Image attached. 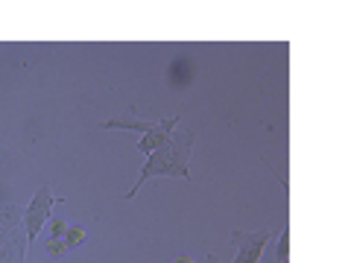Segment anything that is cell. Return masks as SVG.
Listing matches in <instances>:
<instances>
[{
    "instance_id": "6da1fadb",
    "label": "cell",
    "mask_w": 351,
    "mask_h": 263,
    "mask_svg": "<svg viewBox=\"0 0 351 263\" xmlns=\"http://www.w3.org/2000/svg\"><path fill=\"white\" fill-rule=\"evenodd\" d=\"M196 144V132L191 126H184L179 132H173L170 144L147 155V164L138 173V181L132 184V190L126 193V199H135L141 193V184L156 179V175H170V179H188L191 181V152Z\"/></svg>"
},
{
    "instance_id": "7a4b0ae2",
    "label": "cell",
    "mask_w": 351,
    "mask_h": 263,
    "mask_svg": "<svg viewBox=\"0 0 351 263\" xmlns=\"http://www.w3.org/2000/svg\"><path fill=\"white\" fill-rule=\"evenodd\" d=\"M62 199L53 196V190L44 184L38 188V193L32 196V202L24 208V216H21V225H24V234H27V246H32L38 240V234L44 231V225L50 223V211L53 205H59Z\"/></svg>"
},
{
    "instance_id": "3957f363",
    "label": "cell",
    "mask_w": 351,
    "mask_h": 263,
    "mask_svg": "<svg viewBox=\"0 0 351 263\" xmlns=\"http://www.w3.org/2000/svg\"><path fill=\"white\" fill-rule=\"evenodd\" d=\"M276 237V231H240L234 228L232 231V246L237 249V255L232 263H258L263 255H267L269 240Z\"/></svg>"
},
{
    "instance_id": "277c9868",
    "label": "cell",
    "mask_w": 351,
    "mask_h": 263,
    "mask_svg": "<svg viewBox=\"0 0 351 263\" xmlns=\"http://www.w3.org/2000/svg\"><path fill=\"white\" fill-rule=\"evenodd\" d=\"M179 123H182L179 114H173V117H167V120H141V117L135 114V108H129L123 117L106 120L103 129H132V132H141V135H152V132H164V135H173Z\"/></svg>"
},
{
    "instance_id": "5b68a950",
    "label": "cell",
    "mask_w": 351,
    "mask_h": 263,
    "mask_svg": "<svg viewBox=\"0 0 351 263\" xmlns=\"http://www.w3.org/2000/svg\"><path fill=\"white\" fill-rule=\"evenodd\" d=\"M29 255V246H27V234L21 231V225L12 228V234L6 237L3 249H0V263H24Z\"/></svg>"
},
{
    "instance_id": "8992f818",
    "label": "cell",
    "mask_w": 351,
    "mask_h": 263,
    "mask_svg": "<svg viewBox=\"0 0 351 263\" xmlns=\"http://www.w3.org/2000/svg\"><path fill=\"white\" fill-rule=\"evenodd\" d=\"M173 135H164V132H152V135H141L138 140V152H144V155H152V152H158L170 144Z\"/></svg>"
},
{
    "instance_id": "52a82bcc",
    "label": "cell",
    "mask_w": 351,
    "mask_h": 263,
    "mask_svg": "<svg viewBox=\"0 0 351 263\" xmlns=\"http://www.w3.org/2000/svg\"><path fill=\"white\" fill-rule=\"evenodd\" d=\"M62 240H64V246H68V251H71V249H80V246L85 243V240H88V231H85L82 225H71L68 231H64V237H62Z\"/></svg>"
},
{
    "instance_id": "ba28073f",
    "label": "cell",
    "mask_w": 351,
    "mask_h": 263,
    "mask_svg": "<svg viewBox=\"0 0 351 263\" xmlns=\"http://www.w3.org/2000/svg\"><path fill=\"white\" fill-rule=\"evenodd\" d=\"M276 260H278V263H287V260H290V228H284L281 240L276 243Z\"/></svg>"
},
{
    "instance_id": "9c48e42d",
    "label": "cell",
    "mask_w": 351,
    "mask_h": 263,
    "mask_svg": "<svg viewBox=\"0 0 351 263\" xmlns=\"http://www.w3.org/2000/svg\"><path fill=\"white\" fill-rule=\"evenodd\" d=\"M68 223H64V219H59V216H53L50 223H47V237H56V240H62L64 237V231H68Z\"/></svg>"
},
{
    "instance_id": "30bf717a",
    "label": "cell",
    "mask_w": 351,
    "mask_h": 263,
    "mask_svg": "<svg viewBox=\"0 0 351 263\" xmlns=\"http://www.w3.org/2000/svg\"><path fill=\"white\" fill-rule=\"evenodd\" d=\"M44 246H47V251L53 258H62L64 251H68V246H64V240H56V237H47L44 240Z\"/></svg>"
},
{
    "instance_id": "8fae6325",
    "label": "cell",
    "mask_w": 351,
    "mask_h": 263,
    "mask_svg": "<svg viewBox=\"0 0 351 263\" xmlns=\"http://www.w3.org/2000/svg\"><path fill=\"white\" fill-rule=\"evenodd\" d=\"M173 263H196V260H193V255H188V251H182V255H176Z\"/></svg>"
},
{
    "instance_id": "7c38bea8",
    "label": "cell",
    "mask_w": 351,
    "mask_h": 263,
    "mask_svg": "<svg viewBox=\"0 0 351 263\" xmlns=\"http://www.w3.org/2000/svg\"><path fill=\"white\" fill-rule=\"evenodd\" d=\"M205 263H223V260H219V258L214 255V251H208V258H205Z\"/></svg>"
},
{
    "instance_id": "4fadbf2b",
    "label": "cell",
    "mask_w": 351,
    "mask_h": 263,
    "mask_svg": "<svg viewBox=\"0 0 351 263\" xmlns=\"http://www.w3.org/2000/svg\"><path fill=\"white\" fill-rule=\"evenodd\" d=\"M9 234H12V228H9L6 234H0V249H3V243H6V237H9Z\"/></svg>"
},
{
    "instance_id": "5bb4252c",
    "label": "cell",
    "mask_w": 351,
    "mask_h": 263,
    "mask_svg": "<svg viewBox=\"0 0 351 263\" xmlns=\"http://www.w3.org/2000/svg\"><path fill=\"white\" fill-rule=\"evenodd\" d=\"M258 263H278V260H276V258H261Z\"/></svg>"
}]
</instances>
